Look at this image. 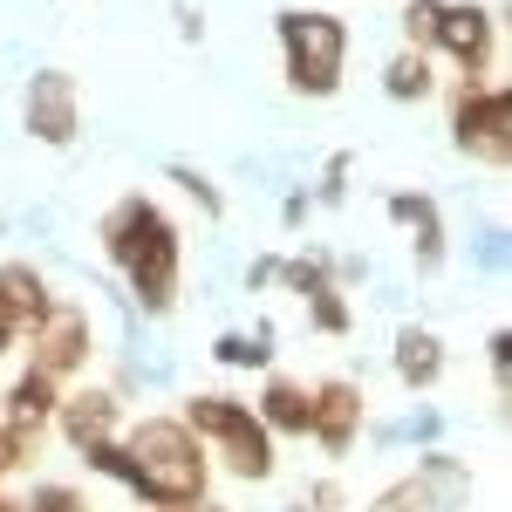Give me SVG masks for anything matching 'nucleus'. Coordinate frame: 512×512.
<instances>
[{
  "instance_id": "a211bd4d",
  "label": "nucleus",
  "mask_w": 512,
  "mask_h": 512,
  "mask_svg": "<svg viewBox=\"0 0 512 512\" xmlns=\"http://www.w3.org/2000/svg\"><path fill=\"white\" fill-rule=\"evenodd\" d=\"M212 362H226V369H267V362H274V349H267V328H260V335H219V342H212Z\"/></svg>"
},
{
  "instance_id": "412c9836",
  "label": "nucleus",
  "mask_w": 512,
  "mask_h": 512,
  "mask_svg": "<svg viewBox=\"0 0 512 512\" xmlns=\"http://www.w3.org/2000/svg\"><path fill=\"white\" fill-rule=\"evenodd\" d=\"M274 280H287V294H321V287H335V274H328V260H280V274Z\"/></svg>"
},
{
  "instance_id": "b1692460",
  "label": "nucleus",
  "mask_w": 512,
  "mask_h": 512,
  "mask_svg": "<svg viewBox=\"0 0 512 512\" xmlns=\"http://www.w3.org/2000/svg\"><path fill=\"white\" fill-rule=\"evenodd\" d=\"M35 451H41V444H28L21 431H7V424H0V485H7V478L21 472V465H28Z\"/></svg>"
},
{
  "instance_id": "1a4fd4ad",
  "label": "nucleus",
  "mask_w": 512,
  "mask_h": 512,
  "mask_svg": "<svg viewBox=\"0 0 512 512\" xmlns=\"http://www.w3.org/2000/svg\"><path fill=\"white\" fill-rule=\"evenodd\" d=\"M431 55L458 62V76H465V82H485L492 55H499V21H492V7H478V0H444Z\"/></svg>"
},
{
  "instance_id": "f03ea898",
  "label": "nucleus",
  "mask_w": 512,
  "mask_h": 512,
  "mask_svg": "<svg viewBox=\"0 0 512 512\" xmlns=\"http://www.w3.org/2000/svg\"><path fill=\"white\" fill-rule=\"evenodd\" d=\"M103 260L130 280V294H137V308L144 315H171L178 308V280H185V239L171 226V212H164L158 198L130 192L117 198L110 212H103Z\"/></svg>"
},
{
  "instance_id": "2f4dec72",
  "label": "nucleus",
  "mask_w": 512,
  "mask_h": 512,
  "mask_svg": "<svg viewBox=\"0 0 512 512\" xmlns=\"http://www.w3.org/2000/svg\"><path fill=\"white\" fill-rule=\"evenodd\" d=\"M287 512H308V506H287Z\"/></svg>"
},
{
  "instance_id": "39448f33",
  "label": "nucleus",
  "mask_w": 512,
  "mask_h": 512,
  "mask_svg": "<svg viewBox=\"0 0 512 512\" xmlns=\"http://www.w3.org/2000/svg\"><path fill=\"white\" fill-rule=\"evenodd\" d=\"M451 144L458 158L506 171L512 164V89L506 82H458L451 96Z\"/></svg>"
},
{
  "instance_id": "473e14b6",
  "label": "nucleus",
  "mask_w": 512,
  "mask_h": 512,
  "mask_svg": "<svg viewBox=\"0 0 512 512\" xmlns=\"http://www.w3.org/2000/svg\"><path fill=\"white\" fill-rule=\"evenodd\" d=\"M137 512H158V506H137Z\"/></svg>"
},
{
  "instance_id": "6e6552de",
  "label": "nucleus",
  "mask_w": 512,
  "mask_h": 512,
  "mask_svg": "<svg viewBox=\"0 0 512 512\" xmlns=\"http://www.w3.org/2000/svg\"><path fill=\"white\" fill-rule=\"evenodd\" d=\"M21 123L28 137L48 144V151H69L82 137V89L69 69H35L28 76V96H21Z\"/></svg>"
},
{
  "instance_id": "f8f14e48",
  "label": "nucleus",
  "mask_w": 512,
  "mask_h": 512,
  "mask_svg": "<svg viewBox=\"0 0 512 512\" xmlns=\"http://www.w3.org/2000/svg\"><path fill=\"white\" fill-rule=\"evenodd\" d=\"M0 403H7V417H0V424H7V431H21L28 444H41V431L55 424L62 383H55V376H41V369H21V376L7 383V396H0Z\"/></svg>"
},
{
  "instance_id": "a878e982",
  "label": "nucleus",
  "mask_w": 512,
  "mask_h": 512,
  "mask_svg": "<svg viewBox=\"0 0 512 512\" xmlns=\"http://www.w3.org/2000/svg\"><path fill=\"white\" fill-rule=\"evenodd\" d=\"M301 506H308V512H342V485H335V478H321V485L308 492V499H301Z\"/></svg>"
},
{
  "instance_id": "20e7f679",
  "label": "nucleus",
  "mask_w": 512,
  "mask_h": 512,
  "mask_svg": "<svg viewBox=\"0 0 512 512\" xmlns=\"http://www.w3.org/2000/svg\"><path fill=\"white\" fill-rule=\"evenodd\" d=\"M280 69L294 96H335L349 69V21L328 7H287L280 14Z\"/></svg>"
},
{
  "instance_id": "f257e3e1",
  "label": "nucleus",
  "mask_w": 512,
  "mask_h": 512,
  "mask_svg": "<svg viewBox=\"0 0 512 512\" xmlns=\"http://www.w3.org/2000/svg\"><path fill=\"white\" fill-rule=\"evenodd\" d=\"M82 458H89V472L130 485L144 506H158V512L198 506L205 485H212V458H205V444L185 431V417H137L123 437L82 451Z\"/></svg>"
},
{
  "instance_id": "4468645a",
  "label": "nucleus",
  "mask_w": 512,
  "mask_h": 512,
  "mask_svg": "<svg viewBox=\"0 0 512 512\" xmlns=\"http://www.w3.org/2000/svg\"><path fill=\"white\" fill-rule=\"evenodd\" d=\"M390 219L410 233L417 274H437V267H444V219H437V198H424V192H390Z\"/></svg>"
},
{
  "instance_id": "423d86ee",
  "label": "nucleus",
  "mask_w": 512,
  "mask_h": 512,
  "mask_svg": "<svg viewBox=\"0 0 512 512\" xmlns=\"http://www.w3.org/2000/svg\"><path fill=\"white\" fill-rule=\"evenodd\" d=\"M465 499H472V465H458L451 451H424L417 472L383 485L362 512H458Z\"/></svg>"
},
{
  "instance_id": "7ed1b4c3",
  "label": "nucleus",
  "mask_w": 512,
  "mask_h": 512,
  "mask_svg": "<svg viewBox=\"0 0 512 512\" xmlns=\"http://www.w3.org/2000/svg\"><path fill=\"white\" fill-rule=\"evenodd\" d=\"M185 431H192L198 444H205V458H212L219 472H233L239 485H267V478L280 472L267 424L253 417V403H239V396H226V390L185 396Z\"/></svg>"
},
{
  "instance_id": "4be33fe9",
  "label": "nucleus",
  "mask_w": 512,
  "mask_h": 512,
  "mask_svg": "<svg viewBox=\"0 0 512 512\" xmlns=\"http://www.w3.org/2000/svg\"><path fill=\"white\" fill-rule=\"evenodd\" d=\"M308 321H315L321 335H349V301H342V287H321V294H308Z\"/></svg>"
},
{
  "instance_id": "2eb2a0df",
  "label": "nucleus",
  "mask_w": 512,
  "mask_h": 512,
  "mask_svg": "<svg viewBox=\"0 0 512 512\" xmlns=\"http://www.w3.org/2000/svg\"><path fill=\"white\" fill-rule=\"evenodd\" d=\"M253 417L267 424V437H308L315 390L294 383V376H267V383H260V403H253Z\"/></svg>"
},
{
  "instance_id": "c85d7f7f",
  "label": "nucleus",
  "mask_w": 512,
  "mask_h": 512,
  "mask_svg": "<svg viewBox=\"0 0 512 512\" xmlns=\"http://www.w3.org/2000/svg\"><path fill=\"white\" fill-rule=\"evenodd\" d=\"M178 512H226V506H212V499H198V506H178Z\"/></svg>"
},
{
  "instance_id": "5701e85b",
  "label": "nucleus",
  "mask_w": 512,
  "mask_h": 512,
  "mask_svg": "<svg viewBox=\"0 0 512 512\" xmlns=\"http://www.w3.org/2000/svg\"><path fill=\"white\" fill-rule=\"evenodd\" d=\"M21 512H89V499H82L76 485H35L21 499Z\"/></svg>"
},
{
  "instance_id": "7c9ffc66",
  "label": "nucleus",
  "mask_w": 512,
  "mask_h": 512,
  "mask_svg": "<svg viewBox=\"0 0 512 512\" xmlns=\"http://www.w3.org/2000/svg\"><path fill=\"white\" fill-rule=\"evenodd\" d=\"M0 512H21V499H7V492H0Z\"/></svg>"
},
{
  "instance_id": "0eeeda50",
  "label": "nucleus",
  "mask_w": 512,
  "mask_h": 512,
  "mask_svg": "<svg viewBox=\"0 0 512 512\" xmlns=\"http://www.w3.org/2000/svg\"><path fill=\"white\" fill-rule=\"evenodd\" d=\"M28 369H41V376H55V383H69L76 369H89V355H96V328H89V308H76V301H55L48 315L28 328Z\"/></svg>"
},
{
  "instance_id": "6ab92c4d",
  "label": "nucleus",
  "mask_w": 512,
  "mask_h": 512,
  "mask_svg": "<svg viewBox=\"0 0 512 512\" xmlns=\"http://www.w3.org/2000/svg\"><path fill=\"white\" fill-rule=\"evenodd\" d=\"M171 185H178L185 198H198V212H205V219H226V192H219L198 164H171Z\"/></svg>"
},
{
  "instance_id": "393cba45",
  "label": "nucleus",
  "mask_w": 512,
  "mask_h": 512,
  "mask_svg": "<svg viewBox=\"0 0 512 512\" xmlns=\"http://www.w3.org/2000/svg\"><path fill=\"white\" fill-rule=\"evenodd\" d=\"M485 349H492V383L506 390V369H512V335H506V328H492V342H485Z\"/></svg>"
},
{
  "instance_id": "ddd939ff",
  "label": "nucleus",
  "mask_w": 512,
  "mask_h": 512,
  "mask_svg": "<svg viewBox=\"0 0 512 512\" xmlns=\"http://www.w3.org/2000/svg\"><path fill=\"white\" fill-rule=\"evenodd\" d=\"M48 308H55V294H48V274H41L35 260H0V321L21 335V328H35Z\"/></svg>"
},
{
  "instance_id": "c756f323",
  "label": "nucleus",
  "mask_w": 512,
  "mask_h": 512,
  "mask_svg": "<svg viewBox=\"0 0 512 512\" xmlns=\"http://www.w3.org/2000/svg\"><path fill=\"white\" fill-rule=\"evenodd\" d=\"M7 349H14V328H7V321H0V355H7Z\"/></svg>"
},
{
  "instance_id": "bb28decb",
  "label": "nucleus",
  "mask_w": 512,
  "mask_h": 512,
  "mask_svg": "<svg viewBox=\"0 0 512 512\" xmlns=\"http://www.w3.org/2000/svg\"><path fill=\"white\" fill-rule=\"evenodd\" d=\"M342 178H349V158H328V178H321V205H342Z\"/></svg>"
},
{
  "instance_id": "9b49d317",
  "label": "nucleus",
  "mask_w": 512,
  "mask_h": 512,
  "mask_svg": "<svg viewBox=\"0 0 512 512\" xmlns=\"http://www.w3.org/2000/svg\"><path fill=\"white\" fill-rule=\"evenodd\" d=\"M123 424V403L117 390H69L62 403H55V431H62V444L69 451H96V444H110Z\"/></svg>"
},
{
  "instance_id": "aec40b11",
  "label": "nucleus",
  "mask_w": 512,
  "mask_h": 512,
  "mask_svg": "<svg viewBox=\"0 0 512 512\" xmlns=\"http://www.w3.org/2000/svg\"><path fill=\"white\" fill-rule=\"evenodd\" d=\"M437 14H444V0H410V7H403V48L431 55V41H437Z\"/></svg>"
},
{
  "instance_id": "f3484780",
  "label": "nucleus",
  "mask_w": 512,
  "mask_h": 512,
  "mask_svg": "<svg viewBox=\"0 0 512 512\" xmlns=\"http://www.w3.org/2000/svg\"><path fill=\"white\" fill-rule=\"evenodd\" d=\"M383 96H390V103H424V96H437L431 55H417V48H396L390 62H383Z\"/></svg>"
},
{
  "instance_id": "9d476101",
  "label": "nucleus",
  "mask_w": 512,
  "mask_h": 512,
  "mask_svg": "<svg viewBox=\"0 0 512 512\" xmlns=\"http://www.w3.org/2000/svg\"><path fill=\"white\" fill-rule=\"evenodd\" d=\"M362 424H369V396H362V383H349V376H321L308 437H315L328 458H349L355 437H362Z\"/></svg>"
},
{
  "instance_id": "dca6fc26",
  "label": "nucleus",
  "mask_w": 512,
  "mask_h": 512,
  "mask_svg": "<svg viewBox=\"0 0 512 512\" xmlns=\"http://www.w3.org/2000/svg\"><path fill=\"white\" fill-rule=\"evenodd\" d=\"M390 362H396V383H403V390H437V383H444V342H437L431 328H417V321L396 328Z\"/></svg>"
},
{
  "instance_id": "cd10ccee",
  "label": "nucleus",
  "mask_w": 512,
  "mask_h": 512,
  "mask_svg": "<svg viewBox=\"0 0 512 512\" xmlns=\"http://www.w3.org/2000/svg\"><path fill=\"white\" fill-rule=\"evenodd\" d=\"M274 274H280V260H253V267H246V287H267Z\"/></svg>"
}]
</instances>
